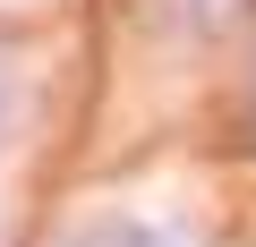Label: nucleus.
Returning <instances> with one entry per match:
<instances>
[{
	"label": "nucleus",
	"instance_id": "1",
	"mask_svg": "<svg viewBox=\"0 0 256 247\" xmlns=\"http://www.w3.org/2000/svg\"><path fill=\"white\" fill-rule=\"evenodd\" d=\"M0 119H9V77H0Z\"/></svg>",
	"mask_w": 256,
	"mask_h": 247
}]
</instances>
